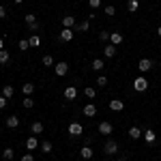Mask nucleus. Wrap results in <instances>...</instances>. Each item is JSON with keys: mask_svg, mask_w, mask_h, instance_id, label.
<instances>
[{"mask_svg": "<svg viewBox=\"0 0 161 161\" xmlns=\"http://www.w3.org/2000/svg\"><path fill=\"white\" fill-rule=\"evenodd\" d=\"M133 88H136L137 92H144V90L148 88V80H146L144 75H140V77H136V80H133Z\"/></svg>", "mask_w": 161, "mask_h": 161, "instance_id": "f257e3e1", "label": "nucleus"}, {"mask_svg": "<svg viewBox=\"0 0 161 161\" xmlns=\"http://www.w3.org/2000/svg\"><path fill=\"white\" fill-rule=\"evenodd\" d=\"M103 153H105V155H116V153H118V142H116V140H108V142H105V146H103Z\"/></svg>", "mask_w": 161, "mask_h": 161, "instance_id": "f03ea898", "label": "nucleus"}, {"mask_svg": "<svg viewBox=\"0 0 161 161\" xmlns=\"http://www.w3.org/2000/svg\"><path fill=\"white\" fill-rule=\"evenodd\" d=\"M82 133H84V127H82L80 123H71L69 125V136L71 137H80Z\"/></svg>", "mask_w": 161, "mask_h": 161, "instance_id": "7ed1b4c3", "label": "nucleus"}, {"mask_svg": "<svg viewBox=\"0 0 161 161\" xmlns=\"http://www.w3.org/2000/svg\"><path fill=\"white\" fill-rule=\"evenodd\" d=\"M112 131H114V127H112L110 120H103V123H99V133H101V136H110Z\"/></svg>", "mask_w": 161, "mask_h": 161, "instance_id": "20e7f679", "label": "nucleus"}, {"mask_svg": "<svg viewBox=\"0 0 161 161\" xmlns=\"http://www.w3.org/2000/svg\"><path fill=\"white\" fill-rule=\"evenodd\" d=\"M73 35H75V32H73V28H62L58 37H60V41H64V43H69V41L73 39Z\"/></svg>", "mask_w": 161, "mask_h": 161, "instance_id": "39448f33", "label": "nucleus"}, {"mask_svg": "<svg viewBox=\"0 0 161 161\" xmlns=\"http://www.w3.org/2000/svg\"><path fill=\"white\" fill-rule=\"evenodd\" d=\"M137 69H140L142 73L150 71V69H153V60H150V58H142V60L137 62Z\"/></svg>", "mask_w": 161, "mask_h": 161, "instance_id": "423d86ee", "label": "nucleus"}, {"mask_svg": "<svg viewBox=\"0 0 161 161\" xmlns=\"http://www.w3.org/2000/svg\"><path fill=\"white\" fill-rule=\"evenodd\" d=\"M54 71H56L58 77H62V75L69 73V64H67V62H58V64H54Z\"/></svg>", "mask_w": 161, "mask_h": 161, "instance_id": "0eeeda50", "label": "nucleus"}, {"mask_svg": "<svg viewBox=\"0 0 161 161\" xmlns=\"http://www.w3.org/2000/svg\"><path fill=\"white\" fill-rule=\"evenodd\" d=\"M64 99L67 101H75L77 99V88L75 86H67L64 88Z\"/></svg>", "mask_w": 161, "mask_h": 161, "instance_id": "6e6552de", "label": "nucleus"}, {"mask_svg": "<svg viewBox=\"0 0 161 161\" xmlns=\"http://www.w3.org/2000/svg\"><path fill=\"white\" fill-rule=\"evenodd\" d=\"M103 56H105V58H114V56H116V45L108 43V45L103 47Z\"/></svg>", "mask_w": 161, "mask_h": 161, "instance_id": "1a4fd4ad", "label": "nucleus"}, {"mask_svg": "<svg viewBox=\"0 0 161 161\" xmlns=\"http://www.w3.org/2000/svg\"><path fill=\"white\" fill-rule=\"evenodd\" d=\"M32 92H35V84H32V82H24V86H22V95H24V97H30Z\"/></svg>", "mask_w": 161, "mask_h": 161, "instance_id": "9d476101", "label": "nucleus"}, {"mask_svg": "<svg viewBox=\"0 0 161 161\" xmlns=\"http://www.w3.org/2000/svg\"><path fill=\"white\" fill-rule=\"evenodd\" d=\"M123 108H125V103L120 99H112L110 101V110L112 112H123Z\"/></svg>", "mask_w": 161, "mask_h": 161, "instance_id": "9b49d317", "label": "nucleus"}, {"mask_svg": "<svg viewBox=\"0 0 161 161\" xmlns=\"http://www.w3.org/2000/svg\"><path fill=\"white\" fill-rule=\"evenodd\" d=\"M75 24H77V22H75L73 15H64V17H62V26H64V28H75Z\"/></svg>", "mask_w": 161, "mask_h": 161, "instance_id": "f8f14e48", "label": "nucleus"}, {"mask_svg": "<svg viewBox=\"0 0 161 161\" xmlns=\"http://www.w3.org/2000/svg\"><path fill=\"white\" fill-rule=\"evenodd\" d=\"M84 116H88V118L97 116V108H95V103H88V105H84Z\"/></svg>", "mask_w": 161, "mask_h": 161, "instance_id": "ddd939ff", "label": "nucleus"}, {"mask_svg": "<svg viewBox=\"0 0 161 161\" xmlns=\"http://www.w3.org/2000/svg\"><path fill=\"white\" fill-rule=\"evenodd\" d=\"M7 127L9 129H17L19 127V116H7Z\"/></svg>", "mask_w": 161, "mask_h": 161, "instance_id": "4468645a", "label": "nucleus"}, {"mask_svg": "<svg viewBox=\"0 0 161 161\" xmlns=\"http://www.w3.org/2000/svg\"><path fill=\"white\" fill-rule=\"evenodd\" d=\"M39 146V140H37V136H30L28 140H26V148L28 150H35Z\"/></svg>", "mask_w": 161, "mask_h": 161, "instance_id": "2eb2a0df", "label": "nucleus"}, {"mask_svg": "<svg viewBox=\"0 0 161 161\" xmlns=\"http://www.w3.org/2000/svg\"><path fill=\"white\" fill-rule=\"evenodd\" d=\"M110 43L112 45H120V43H123V32H112L110 35Z\"/></svg>", "mask_w": 161, "mask_h": 161, "instance_id": "dca6fc26", "label": "nucleus"}, {"mask_svg": "<svg viewBox=\"0 0 161 161\" xmlns=\"http://www.w3.org/2000/svg\"><path fill=\"white\" fill-rule=\"evenodd\" d=\"M127 133H129V137H131V140H140V137H142V129H140V127H131Z\"/></svg>", "mask_w": 161, "mask_h": 161, "instance_id": "f3484780", "label": "nucleus"}, {"mask_svg": "<svg viewBox=\"0 0 161 161\" xmlns=\"http://www.w3.org/2000/svg\"><path fill=\"white\" fill-rule=\"evenodd\" d=\"M80 155H82V159H92V148L90 146H82L80 148Z\"/></svg>", "mask_w": 161, "mask_h": 161, "instance_id": "a211bd4d", "label": "nucleus"}, {"mask_svg": "<svg viewBox=\"0 0 161 161\" xmlns=\"http://www.w3.org/2000/svg\"><path fill=\"white\" fill-rule=\"evenodd\" d=\"M73 30H77V32H86V30H90V19H86V22H82V24H75Z\"/></svg>", "mask_w": 161, "mask_h": 161, "instance_id": "6ab92c4d", "label": "nucleus"}, {"mask_svg": "<svg viewBox=\"0 0 161 161\" xmlns=\"http://www.w3.org/2000/svg\"><path fill=\"white\" fill-rule=\"evenodd\" d=\"M2 95H4L7 99H11L13 95H15V88H13L11 84H4V88H2Z\"/></svg>", "mask_w": 161, "mask_h": 161, "instance_id": "aec40b11", "label": "nucleus"}, {"mask_svg": "<svg viewBox=\"0 0 161 161\" xmlns=\"http://www.w3.org/2000/svg\"><path fill=\"white\" fill-rule=\"evenodd\" d=\"M30 131H32V136H39V133H43V123H32V127H30Z\"/></svg>", "mask_w": 161, "mask_h": 161, "instance_id": "412c9836", "label": "nucleus"}, {"mask_svg": "<svg viewBox=\"0 0 161 161\" xmlns=\"http://www.w3.org/2000/svg\"><path fill=\"white\" fill-rule=\"evenodd\" d=\"M144 140H146L148 144H153V142L157 140V136H155V131H153V129H146V131H144Z\"/></svg>", "mask_w": 161, "mask_h": 161, "instance_id": "4be33fe9", "label": "nucleus"}, {"mask_svg": "<svg viewBox=\"0 0 161 161\" xmlns=\"http://www.w3.org/2000/svg\"><path fill=\"white\" fill-rule=\"evenodd\" d=\"M103 67H105V62L101 60V58H95L92 60V71H103Z\"/></svg>", "mask_w": 161, "mask_h": 161, "instance_id": "5701e85b", "label": "nucleus"}, {"mask_svg": "<svg viewBox=\"0 0 161 161\" xmlns=\"http://www.w3.org/2000/svg\"><path fill=\"white\" fill-rule=\"evenodd\" d=\"M9 60H11V54L7 50H0V64H7Z\"/></svg>", "mask_w": 161, "mask_h": 161, "instance_id": "b1692460", "label": "nucleus"}, {"mask_svg": "<svg viewBox=\"0 0 161 161\" xmlns=\"http://www.w3.org/2000/svg\"><path fill=\"white\" fill-rule=\"evenodd\" d=\"M41 153H45V155H50V153H52V142H50V140L41 142Z\"/></svg>", "mask_w": 161, "mask_h": 161, "instance_id": "393cba45", "label": "nucleus"}, {"mask_svg": "<svg viewBox=\"0 0 161 161\" xmlns=\"http://www.w3.org/2000/svg\"><path fill=\"white\" fill-rule=\"evenodd\" d=\"M28 41H30V47H39V45H41V37H39V35H32Z\"/></svg>", "mask_w": 161, "mask_h": 161, "instance_id": "a878e982", "label": "nucleus"}, {"mask_svg": "<svg viewBox=\"0 0 161 161\" xmlns=\"http://www.w3.org/2000/svg\"><path fill=\"white\" fill-rule=\"evenodd\" d=\"M24 22H26V26H28V24H35V22H39V19H37V15H35V13H26Z\"/></svg>", "mask_w": 161, "mask_h": 161, "instance_id": "bb28decb", "label": "nucleus"}, {"mask_svg": "<svg viewBox=\"0 0 161 161\" xmlns=\"http://www.w3.org/2000/svg\"><path fill=\"white\" fill-rule=\"evenodd\" d=\"M137 7H140V2H137V0H129V2H127V9H129L131 13H136Z\"/></svg>", "mask_w": 161, "mask_h": 161, "instance_id": "cd10ccee", "label": "nucleus"}, {"mask_svg": "<svg viewBox=\"0 0 161 161\" xmlns=\"http://www.w3.org/2000/svg\"><path fill=\"white\" fill-rule=\"evenodd\" d=\"M41 64H43V67H54V58H52L50 54H47V56H43V60H41Z\"/></svg>", "mask_w": 161, "mask_h": 161, "instance_id": "c85d7f7f", "label": "nucleus"}, {"mask_svg": "<svg viewBox=\"0 0 161 161\" xmlns=\"http://www.w3.org/2000/svg\"><path fill=\"white\" fill-rule=\"evenodd\" d=\"M13 155H15V150H13V148H4V150H2V157H4L7 161H11Z\"/></svg>", "mask_w": 161, "mask_h": 161, "instance_id": "c756f323", "label": "nucleus"}, {"mask_svg": "<svg viewBox=\"0 0 161 161\" xmlns=\"http://www.w3.org/2000/svg\"><path fill=\"white\" fill-rule=\"evenodd\" d=\"M84 95H86L88 99H95V97H97V90H95V88H92V86H88L86 90H84Z\"/></svg>", "mask_w": 161, "mask_h": 161, "instance_id": "7c9ffc66", "label": "nucleus"}, {"mask_svg": "<svg viewBox=\"0 0 161 161\" xmlns=\"http://www.w3.org/2000/svg\"><path fill=\"white\" fill-rule=\"evenodd\" d=\"M28 30H30V32H35V35H37L39 30H41V22H35V24H28Z\"/></svg>", "mask_w": 161, "mask_h": 161, "instance_id": "2f4dec72", "label": "nucleus"}, {"mask_svg": "<svg viewBox=\"0 0 161 161\" xmlns=\"http://www.w3.org/2000/svg\"><path fill=\"white\" fill-rule=\"evenodd\" d=\"M17 47H19L22 52H24V50H28V47H30V41H28V39H22V41L17 43Z\"/></svg>", "mask_w": 161, "mask_h": 161, "instance_id": "473e14b6", "label": "nucleus"}, {"mask_svg": "<svg viewBox=\"0 0 161 161\" xmlns=\"http://www.w3.org/2000/svg\"><path fill=\"white\" fill-rule=\"evenodd\" d=\"M97 86H99V88L108 86V77H105V75H99V77H97Z\"/></svg>", "mask_w": 161, "mask_h": 161, "instance_id": "72a5a7b5", "label": "nucleus"}, {"mask_svg": "<svg viewBox=\"0 0 161 161\" xmlns=\"http://www.w3.org/2000/svg\"><path fill=\"white\" fill-rule=\"evenodd\" d=\"M110 35H112L110 30H101V32H99V39H101V41H110Z\"/></svg>", "mask_w": 161, "mask_h": 161, "instance_id": "f704fd0d", "label": "nucleus"}, {"mask_svg": "<svg viewBox=\"0 0 161 161\" xmlns=\"http://www.w3.org/2000/svg\"><path fill=\"white\" fill-rule=\"evenodd\" d=\"M88 7H90L92 11H95V9H99V7H101V0H88Z\"/></svg>", "mask_w": 161, "mask_h": 161, "instance_id": "c9c22d12", "label": "nucleus"}, {"mask_svg": "<svg viewBox=\"0 0 161 161\" xmlns=\"http://www.w3.org/2000/svg\"><path fill=\"white\" fill-rule=\"evenodd\" d=\"M103 13H108V17H112V15H116V9H114L112 4H108V7L103 9Z\"/></svg>", "mask_w": 161, "mask_h": 161, "instance_id": "e433bc0d", "label": "nucleus"}, {"mask_svg": "<svg viewBox=\"0 0 161 161\" xmlns=\"http://www.w3.org/2000/svg\"><path fill=\"white\" fill-rule=\"evenodd\" d=\"M24 108H26V110H30V108H35V101L30 99V97H26V99H24Z\"/></svg>", "mask_w": 161, "mask_h": 161, "instance_id": "4c0bfd02", "label": "nucleus"}, {"mask_svg": "<svg viewBox=\"0 0 161 161\" xmlns=\"http://www.w3.org/2000/svg\"><path fill=\"white\" fill-rule=\"evenodd\" d=\"M7 97H4V95H0V110H2V108H7Z\"/></svg>", "mask_w": 161, "mask_h": 161, "instance_id": "58836bf2", "label": "nucleus"}, {"mask_svg": "<svg viewBox=\"0 0 161 161\" xmlns=\"http://www.w3.org/2000/svg\"><path fill=\"white\" fill-rule=\"evenodd\" d=\"M7 15H9V13H7V9H4V7H2V4H0V19H4V17H7Z\"/></svg>", "mask_w": 161, "mask_h": 161, "instance_id": "ea45409f", "label": "nucleus"}, {"mask_svg": "<svg viewBox=\"0 0 161 161\" xmlns=\"http://www.w3.org/2000/svg\"><path fill=\"white\" fill-rule=\"evenodd\" d=\"M19 161H35V157H32V155H22Z\"/></svg>", "mask_w": 161, "mask_h": 161, "instance_id": "a19ab883", "label": "nucleus"}, {"mask_svg": "<svg viewBox=\"0 0 161 161\" xmlns=\"http://www.w3.org/2000/svg\"><path fill=\"white\" fill-rule=\"evenodd\" d=\"M129 159V155H120V157H118V161H127Z\"/></svg>", "mask_w": 161, "mask_h": 161, "instance_id": "79ce46f5", "label": "nucleus"}, {"mask_svg": "<svg viewBox=\"0 0 161 161\" xmlns=\"http://www.w3.org/2000/svg\"><path fill=\"white\" fill-rule=\"evenodd\" d=\"M0 50H4V39H0Z\"/></svg>", "mask_w": 161, "mask_h": 161, "instance_id": "37998d69", "label": "nucleus"}, {"mask_svg": "<svg viewBox=\"0 0 161 161\" xmlns=\"http://www.w3.org/2000/svg\"><path fill=\"white\" fill-rule=\"evenodd\" d=\"M13 2H15V4H22V2H24V0H13Z\"/></svg>", "mask_w": 161, "mask_h": 161, "instance_id": "c03bdc74", "label": "nucleus"}, {"mask_svg": "<svg viewBox=\"0 0 161 161\" xmlns=\"http://www.w3.org/2000/svg\"><path fill=\"white\" fill-rule=\"evenodd\" d=\"M157 35H159V37H161V26H159V28H157Z\"/></svg>", "mask_w": 161, "mask_h": 161, "instance_id": "a18cd8bd", "label": "nucleus"}, {"mask_svg": "<svg viewBox=\"0 0 161 161\" xmlns=\"http://www.w3.org/2000/svg\"><path fill=\"white\" fill-rule=\"evenodd\" d=\"M0 136H2V133H0Z\"/></svg>", "mask_w": 161, "mask_h": 161, "instance_id": "49530a36", "label": "nucleus"}, {"mask_svg": "<svg viewBox=\"0 0 161 161\" xmlns=\"http://www.w3.org/2000/svg\"><path fill=\"white\" fill-rule=\"evenodd\" d=\"M4 161H7V159H4Z\"/></svg>", "mask_w": 161, "mask_h": 161, "instance_id": "de8ad7c7", "label": "nucleus"}]
</instances>
